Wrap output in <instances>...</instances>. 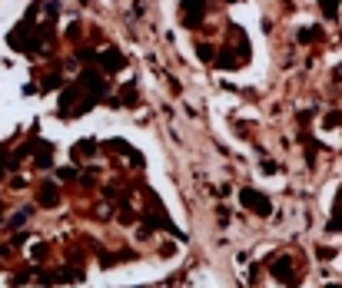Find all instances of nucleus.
<instances>
[{
  "instance_id": "obj_1",
  "label": "nucleus",
  "mask_w": 342,
  "mask_h": 288,
  "mask_svg": "<svg viewBox=\"0 0 342 288\" xmlns=\"http://www.w3.org/2000/svg\"><path fill=\"white\" fill-rule=\"evenodd\" d=\"M243 206H249L253 212H259V215H269V202H263V195H256V192H243Z\"/></svg>"
}]
</instances>
